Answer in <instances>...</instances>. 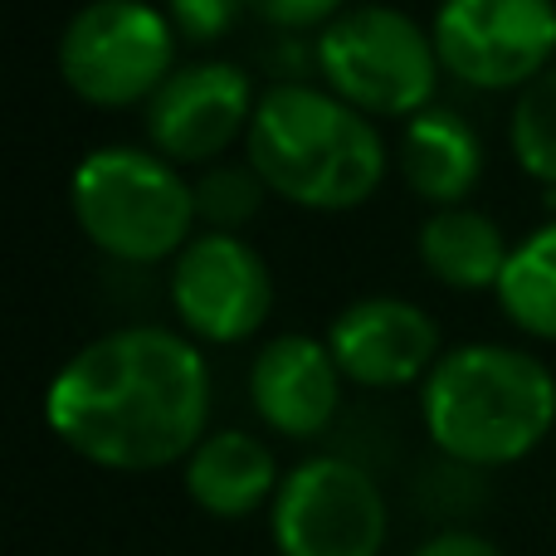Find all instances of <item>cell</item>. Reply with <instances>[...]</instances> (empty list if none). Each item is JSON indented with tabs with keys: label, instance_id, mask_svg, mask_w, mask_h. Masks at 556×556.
Segmentation results:
<instances>
[{
	"label": "cell",
	"instance_id": "1",
	"mask_svg": "<svg viewBox=\"0 0 556 556\" xmlns=\"http://www.w3.org/2000/svg\"><path fill=\"white\" fill-rule=\"evenodd\" d=\"M45 420L64 450L113 473L186 464L211 420V371L166 327H117L74 352L49 381Z\"/></svg>",
	"mask_w": 556,
	"mask_h": 556
},
{
	"label": "cell",
	"instance_id": "2",
	"mask_svg": "<svg viewBox=\"0 0 556 556\" xmlns=\"http://www.w3.org/2000/svg\"><path fill=\"white\" fill-rule=\"evenodd\" d=\"M244 147L264 186L307 211H352L386 176V142L371 117L313 84H274L254 103Z\"/></svg>",
	"mask_w": 556,
	"mask_h": 556
},
{
	"label": "cell",
	"instance_id": "3",
	"mask_svg": "<svg viewBox=\"0 0 556 556\" xmlns=\"http://www.w3.org/2000/svg\"><path fill=\"white\" fill-rule=\"evenodd\" d=\"M420 410L444 459L479 473L503 469L552 434L556 376L518 346H459L430 371Z\"/></svg>",
	"mask_w": 556,
	"mask_h": 556
},
{
	"label": "cell",
	"instance_id": "4",
	"mask_svg": "<svg viewBox=\"0 0 556 556\" xmlns=\"http://www.w3.org/2000/svg\"><path fill=\"white\" fill-rule=\"evenodd\" d=\"M68 201L78 230L117 264H156L191 244L195 186L156 152L103 147L84 156Z\"/></svg>",
	"mask_w": 556,
	"mask_h": 556
},
{
	"label": "cell",
	"instance_id": "5",
	"mask_svg": "<svg viewBox=\"0 0 556 556\" xmlns=\"http://www.w3.org/2000/svg\"><path fill=\"white\" fill-rule=\"evenodd\" d=\"M327 93L366 117H420L440 84L434 39L405 10L356 5L317 35Z\"/></svg>",
	"mask_w": 556,
	"mask_h": 556
},
{
	"label": "cell",
	"instance_id": "6",
	"mask_svg": "<svg viewBox=\"0 0 556 556\" xmlns=\"http://www.w3.org/2000/svg\"><path fill=\"white\" fill-rule=\"evenodd\" d=\"M172 74L176 29L147 0H93L59 35V78L93 108H147Z\"/></svg>",
	"mask_w": 556,
	"mask_h": 556
},
{
	"label": "cell",
	"instance_id": "7",
	"mask_svg": "<svg viewBox=\"0 0 556 556\" xmlns=\"http://www.w3.org/2000/svg\"><path fill=\"white\" fill-rule=\"evenodd\" d=\"M269 528L278 556H381L391 508L362 459L317 454L283 473Z\"/></svg>",
	"mask_w": 556,
	"mask_h": 556
},
{
	"label": "cell",
	"instance_id": "8",
	"mask_svg": "<svg viewBox=\"0 0 556 556\" xmlns=\"http://www.w3.org/2000/svg\"><path fill=\"white\" fill-rule=\"evenodd\" d=\"M434 54L469 88H528L556 64L552 0H444L434 15Z\"/></svg>",
	"mask_w": 556,
	"mask_h": 556
},
{
	"label": "cell",
	"instance_id": "9",
	"mask_svg": "<svg viewBox=\"0 0 556 556\" xmlns=\"http://www.w3.org/2000/svg\"><path fill=\"white\" fill-rule=\"evenodd\" d=\"M176 317L201 342H244L269 323L274 278L269 264L240 235H195L172 264Z\"/></svg>",
	"mask_w": 556,
	"mask_h": 556
},
{
	"label": "cell",
	"instance_id": "10",
	"mask_svg": "<svg viewBox=\"0 0 556 556\" xmlns=\"http://www.w3.org/2000/svg\"><path fill=\"white\" fill-rule=\"evenodd\" d=\"M254 103L260 98L235 64H181L147 103V137L172 166L215 162L235 137H250Z\"/></svg>",
	"mask_w": 556,
	"mask_h": 556
},
{
	"label": "cell",
	"instance_id": "11",
	"mask_svg": "<svg viewBox=\"0 0 556 556\" xmlns=\"http://www.w3.org/2000/svg\"><path fill=\"white\" fill-rule=\"evenodd\" d=\"M337 371L366 391H395L440 366V327L405 298H362L327 332Z\"/></svg>",
	"mask_w": 556,
	"mask_h": 556
},
{
	"label": "cell",
	"instance_id": "12",
	"mask_svg": "<svg viewBox=\"0 0 556 556\" xmlns=\"http://www.w3.org/2000/svg\"><path fill=\"white\" fill-rule=\"evenodd\" d=\"M342 381L327 342L303 332H283L260 346L250 366V401L260 420L288 440H313L342 410Z\"/></svg>",
	"mask_w": 556,
	"mask_h": 556
},
{
	"label": "cell",
	"instance_id": "13",
	"mask_svg": "<svg viewBox=\"0 0 556 556\" xmlns=\"http://www.w3.org/2000/svg\"><path fill=\"white\" fill-rule=\"evenodd\" d=\"M181 479L195 508L225 522L260 513L264 503L278 498V483H283L278 479L274 450L250 430L205 434L191 459L181 464Z\"/></svg>",
	"mask_w": 556,
	"mask_h": 556
},
{
	"label": "cell",
	"instance_id": "14",
	"mask_svg": "<svg viewBox=\"0 0 556 556\" xmlns=\"http://www.w3.org/2000/svg\"><path fill=\"white\" fill-rule=\"evenodd\" d=\"M479 172H483L479 132L459 113L425 108L420 117H410V127L401 137V176L420 201L454 211L479 186Z\"/></svg>",
	"mask_w": 556,
	"mask_h": 556
},
{
	"label": "cell",
	"instance_id": "15",
	"mask_svg": "<svg viewBox=\"0 0 556 556\" xmlns=\"http://www.w3.org/2000/svg\"><path fill=\"white\" fill-rule=\"evenodd\" d=\"M508 260L513 250L493 215L469 211V205L430 215L420 230V264L450 288H498Z\"/></svg>",
	"mask_w": 556,
	"mask_h": 556
},
{
	"label": "cell",
	"instance_id": "16",
	"mask_svg": "<svg viewBox=\"0 0 556 556\" xmlns=\"http://www.w3.org/2000/svg\"><path fill=\"white\" fill-rule=\"evenodd\" d=\"M498 303L528 337L556 342V220L513 250L498 278Z\"/></svg>",
	"mask_w": 556,
	"mask_h": 556
},
{
	"label": "cell",
	"instance_id": "17",
	"mask_svg": "<svg viewBox=\"0 0 556 556\" xmlns=\"http://www.w3.org/2000/svg\"><path fill=\"white\" fill-rule=\"evenodd\" d=\"M508 137H513V152H518L522 172L538 176L552 191L556 186V64L518 93Z\"/></svg>",
	"mask_w": 556,
	"mask_h": 556
},
{
	"label": "cell",
	"instance_id": "18",
	"mask_svg": "<svg viewBox=\"0 0 556 556\" xmlns=\"http://www.w3.org/2000/svg\"><path fill=\"white\" fill-rule=\"evenodd\" d=\"M264 176L244 166H211V172L195 181V215L211 225L215 235H235L240 225H250L264 205Z\"/></svg>",
	"mask_w": 556,
	"mask_h": 556
},
{
	"label": "cell",
	"instance_id": "19",
	"mask_svg": "<svg viewBox=\"0 0 556 556\" xmlns=\"http://www.w3.org/2000/svg\"><path fill=\"white\" fill-rule=\"evenodd\" d=\"M250 10V0H166V20L191 45H215L235 29V20Z\"/></svg>",
	"mask_w": 556,
	"mask_h": 556
},
{
	"label": "cell",
	"instance_id": "20",
	"mask_svg": "<svg viewBox=\"0 0 556 556\" xmlns=\"http://www.w3.org/2000/svg\"><path fill=\"white\" fill-rule=\"evenodd\" d=\"M250 15H260L274 29H327L342 15V0H250Z\"/></svg>",
	"mask_w": 556,
	"mask_h": 556
},
{
	"label": "cell",
	"instance_id": "21",
	"mask_svg": "<svg viewBox=\"0 0 556 556\" xmlns=\"http://www.w3.org/2000/svg\"><path fill=\"white\" fill-rule=\"evenodd\" d=\"M410 556H503V552L469 528H444V532H434V538H425Z\"/></svg>",
	"mask_w": 556,
	"mask_h": 556
},
{
	"label": "cell",
	"instance_id": "22",
	"mask_svg": "<svg viewBox=\"0 0 556 556\" xmlns=\"http://www.w3.org/2000/svg\"><path fill=\"white\" fill-rule=\"evenodd\" d=\"M547 211H556V186H552V191H547Z\"/></svg>",
	"mask_w": 556,
	"mask_h": 556
}]
</instances>
